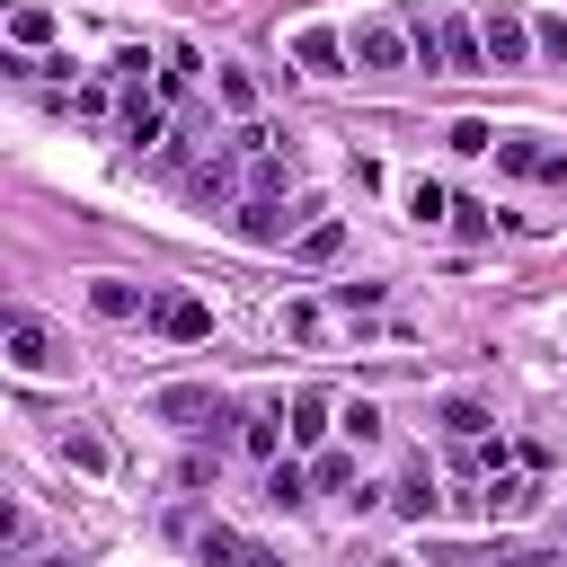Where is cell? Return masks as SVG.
<instances>
[{"label":"cell","mask_w":567,"mask_h":567,"mask_svg":"<svg viewBox=\"0 0 567 567\" xmlns=\"http://www.w3.org/2000/svg\"><path fill=\"white\" fill-rule=\"evenodd\" d=\"M346 53H354V71H416V35H408V18H354Z\"/></svg>","instance_id":"1"},{"label":"cell","mask_w":567,"mask_h":567,"mask_svg":"<svg viewBox=\"0 0 567 567\" xmlns=\"http://www.w3.org/2000/svg\"><path fill=\"white\" fill-rule=\"evenodd\" d=\"M505 177H532V186H567V151L558 142H540V133H496V151H487Z\"/></svg>","instance_id":"2"},{"label":"cell","mask_w":567,"mask_h":567,"mask_svg":"<svg viewBox=\"0 0 567 567\" xmlns=\"http://www.w3.org/2000/svg\"><path fill=\"white\" fill-rule=\"evenodd\" d=\"M478 44H487V71H523V62L540 53V44H532V18H523V9H505V0H496V9H478Z\"/></svg>","instance_id":"3"},{"label":"cell","mask_w":567,"mask_h":567,"mask_svg":"<svg viewBox=\"0 0 567 567\" xmlns=\"http://www.w3.org/2000/svg\"><path fill=\"white\" fill-rule=\"evenodd\" d=\"M434 44H443V71L452 80H487V44H478V18L470 9H443L434 18Z\"/></svg>","instance_id":"4"},{"label":"cell","mask_w":567,"mask_h":567,"mask_svg":"<svg viewBox=\"0 0 567 567\" xmlns=\"http://www.w3.org/2000/svg\"><path fill=\"white\" fill-rule=\"evenodd\" d=\"M0 346H9L18 372H53V363H62V346H53V328H44L35 310H0Z\"/></svg>","instance_id":"5"},{"label":"cell","mask_w":567,"mask_h":567,"mask_svg":"<svg viewBox=\"0 0 567 567\" xmlns=\"http://www.w3.org/2000/svg\"><path fill=\"white\" fill-rule=\"evenodd\" d=\"M142 328H151V337H168V346H204V337H213V310H204L195 292H159Z\"/></svg>","instance_id":"6"},{"label":"cell","mask_w":567,"mask_h":567,"mask_svg":"<svg viewBox=\"0 0 567 567\" xmlns=\"http://www.w3.org/2000/svg\"><path fill=\"white\" fill-rule=\"evenodd\" d=\"M221 221H230V230H239L248 248H284V239H292V213H284L275 195H239V204H230Z\"/></svg>","instance_id":"7"},{"label":"cell","mask_w":567,"mask_h":567,"mask_svg":"<svg viewBox=\"0 0 567 567\" xmlns=\"http://www.w3.org/2000/svg\"><path fill=\"white\" fill-rule=\"evenodd\" d=\"M195 558H204V567H284L266 540H248V532H230V523H204V532H195Z\"/></svg>","instance_id":"8"},{"label":"cell","mask_w":567,"mask_h":567,"mask_svg":"<svg viewBox=\"0 0 567 567\" xmlns=\"http://www.w3.org/2000/svg\"><path fill=\"white\" fill-rule=\"evenodd\" d=\"M151 416H159V425H204V416H213V425H230V408H221L213 390H195V381H168V390L151 399Z\"/></svg>","instance_id":"9"},{"label":"cell","mask_w":567,"mask_h":567,"mask_svg":"<svg viewBox=\"0 0 567 567\" xmlns=\"http://www.w3.org/2000/svg\"><path fill=\"white\" fill-rule=\"evenodd\" d=\"M292 62H301L310 80H337L354 53H346V35H337V27H301V35H292Z\"/></svg>","instance_id":"10"},{"label":"cell","mask_w":567,"mask_h":567,"mask_svg":"<svg viewBox=\"0 0 567 567\" xmlns=\"http://www.w3.org/2000/svg\"><path fill=\"white\" fill-rule=\"evenodd\" d=\"M284 416H292V443H301V452H319V443L337 434V399H328V390H292Z\"/></svg>","instance_id":"11"},{"label":"cell","mask_w":567,"mask_h":567,"mask_svg":"<svg viewBox=\"0 0 567 567\" xmlns=\"http://www.w3.org/2000/svg\"><path fill=\"white\" fill-rule=\"evenodd\" d=\"M230 434H239V452H248V461H284V434H292V425H284L275 408H239V416H230Z\"/></svg>","instance_id":"12"},{"label":"cell","mask_w":567,"mask_h":567,"mask_svg":"<svg viewBox=\"0 0 567 567\" xmlns=\"http://www.w3.org/2000/svg\"><path fill=\"white\" fill-rule=\"evenodd\" d=\"M213 97H221V115H239V124H257V106H266V89H257L248 62H221V71H213Z\"/></svg>","instance_id":"13"},{"label":"cell","mask_w":567,"mask_h":567,"mask_svg":"<svg viewBox=\"0 0 567 567\" xmlns=\"http://www.w3.org/2000/svg\"><path fill=\"white\" fill-rule=\"evenodd\" d=\"M89 310H97V319H151L142 284H124V275H97V284H89Z\"/></svg>","instance_id":"14"},{"label":"cell","mask_w":567,"mask_h":567,"mask_svg":"<svg viewBox=\"0 0 567 567\" xmlns=\"http://www.w3.org/2000/svg\"><path fill=\"white\" fill-rule=\"evenodd\" d=\"M434 505H443V496H434V470H425V461H416V470H408V478H399V487H390V514H399V523H425V514H434Z\"/></svg>","instance_id":"15"},{"label":"cell","mask_w":567,"mask_h":567,"mask_svg":"<svg viewBox=\"0 0 567 567\" xmlns=\"http://www.w3.org/2000/svg\"><path fill=\"white\" fill-rule=\"evenodd\" d=\"M266 505H284V514H292V505H310V470H301L292 452H284V461H266Z\"/></svg>","instance_id":"16"},{"label":"cell","mask_w":567,"mask_h":567,"mask_svg":"<svg viewBox=\"0 0 567 567\" xmlns=\"http://www.w3.org/2000/svg\"><path fill=\"white\" fill-rule=\"evenodd\" d=\"M195 71H204V62H195V44H168V53H159V71H151V89H159V97H186V89H195Z\"/></svg>","instance_id":"17"},{"label":"cell","mask_w":567,"mask_h":567,"mask_svg":"<svg viewBox=\"0 0 567 567\" xmlns=\"http://www.w3.org/2000/svg\"><path fill=\"white\" fill-rule=\"evenodd\" d=\"M292 257H301V266H337V257H346V221H310V230L292 239Z\"/></svg>","instance_id":"18"},{"label":"cell","mask_w":567,"mask_h":567,"mask_svg":"<svg viewBox=\"0 0 567 567\" xmlns=\"http://www.w3.org/2000/svg\"><path fill=\"white\" fill-rule=\"evenodd\" d=\"M9 44H18V53H35V44H53V18H44L35 0H18V9H9Z\"/></svg>","instance_id":"19"},{"label":"cell","mask_w":567,"mask_h":567,"mask_svg":"<svg viewBox=\"0 0 567 567\" xmlns=\"http://www.w3.org/2000/svg\"><path fill=\"white\" fill-rule=\"evenodd\" d=\"M337 434H346L354 452H363V443H381V408H372V399H346V408H337Z\"/></svg>","instance_id":"20"},{"label":"cell","mask_w":567,"mask_h":567,"mask_svg":"<svg viewBox=\"0 0 567 567\" xmlns=\"http://www.w3.org/2000/svg\"><path fill=\"white\" fill-rule=\"evenodd\" d=\"M532 496H540L532 478H487V487H478V514H523Z\"/></svg>","instance_id":"21"},{"label":"cell","mask_w":567,"mask_h":567,"mask_svg":"<svg viewBox=\"0 0 567 567\" xmlns=\"http://www.w3.org/2000/svg\"><path fill=\"white\" fill-rule=\"evenodd\" d=\"M408 221H425V230H434V221H452V195H443L434 177H416V186H408Z\"/></svg>","instance_id":"22"},{"label":"cell","mask_w":567,"mask_h":567,"mask_svg":"<svg viewBox=\"0 0 567 567\" xmlns=\"http://www.w3.org/2000/svg\"><path fill=\"white\" fill-rule=\"evenodd\" d=\"M443 434H452V443H478V434H487V408H478V399H443Z\"/></svg>","instance_id":"23"},{"label":"cell","mask_w":567,"mask_h":567,"mask_svg":"<svg viewBox=\"0 0 567 567\" xmlns=\"http://www.w3.org/2000/svg\"><path fill=\"white\" fill-rule=\"evenodd\" d=\"M443 142H452L461 159H487V151H496V124H478V115H461V124H452Z\"/></svg>","instance_id":"24"},{"label":"cell","mask_w":567,"mask_h":567,"mask_svg":"<svg viewBox=\"0 0 567 567\" xmlns=\"http://www.w3.org/2000/svg\"><path fill=\"white\" fill-rule=\"evenodd\" d=\"M452 230H461V239H487V230H496V204H478V195H452Z\"/></svg>","instance_id":"25"},{"label":"cell","mask_w":567,"mask_h":567,"mask_svg":"<svg viewBox=\"0 0 567 567\" xmlns=\"http://www.w3.org/2000/svg\"><path fill=\"white\" fill-rule=\"evenodd\" d=\"M310 487H328V496L354 487V452H319V461H310Z\"/></svg>","instance_id":"26"},{"label":"cell","mask_w":567,"mask_h":567,"mask_svg":"<svg viewBox=\"0 0 567 567\" xmlns=\"http://www.w3.org/2000/svg\"><path fill=\"white\" fill-rule=\"evenodd\" d=\"M106 97H115V71H97V80H80V97H71V106H80V115L97 124V115H106Z\"/></svg>","instance_id":"27"},{"label":"cell","mask_w":567,"mask_h":567,"mask_svg":"<svg viewBox=\"0 0 567 567\" xmlns=\"http://www.w3.org/2000/svg\"><path fill=\"white\" fill-rule=\"evenodd\" d=\"M337 310H381V284H328Z\"/></svg>","instance_id":"28"},{"label":"cell","mask_w":567,"mask_h":567,"mask_svg":"<svg viewBox=\"0 0 567 567\" xmlns=\"http://www.w3.org/2000/svg\"><path fill=\"white\" fill-rule=\"evenodd\" d=\"M62 461H80V470H106V443H97V434H62Z\"/></svg>","instance_id":"29"},{"label":"cell","mask_w":567,"mask_h":567,"mask_svg":"<svg viewBox=\"0 0 567 567\" xmlns=\"http://www.w3.org/2000/svg\"><path fill=\"white\" fill-rule=\"evenodd\" d=\"M248 177H257V195H284V159H275V151H257V159H248Z\"/></svg>","instance_id":"30"},{"label":"cell","mask_w":567,"mask_h":567,"mask_svg":"<svg viewBox=\"0 0 567 567\" xmlns=\"http://www.w3.org/2000/svg\"><path fill=\"white\" fill-rule=\"evenodd\" d=\"M532 44H540V53H558V62H567V18H532Z\"/></svg>","instance_id":"31"},{"label":"cell","mask_w":567,"mask_h":567,"mask_svg":"<svg viewBox=\"0 0 567 567\" xmlns=\"http://www.w3.org/2000/svg\"><path fill=\"white\" fill-rule=\"evenodd\" d=\"M44 567H71V558H44Z\"/></svg>","instance_id":"32"}]
</instances>
